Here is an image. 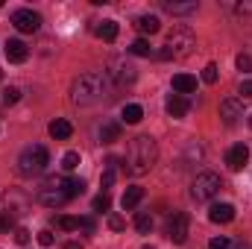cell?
<instances>
[{
  "label": "cell",
  "instance_id": "cell-40",
  "mask_svg": "<svg viewBox=\"0 0 252 249\" xmlns=\"http://www.w3.org/2000/svg\"><path fill=\"white\" fill-rule=\"evenodd\" d=\"M250 126H252V115H250Z\"/></svg>",
  "mask_w": 252,
  "mask_h": 249
},
{
  "label": "cell",
  "instance_id": "cell-36",
  "mask_svg": "<svg viewBox=\"0 0 252 249\" xmlns=\"http://www.w3.org/2000/svg\"><path fill=\"white\" fill-rule=\"evenodd\" d=\"M53 241H56V238H53V232H50V229L38 232V244H41V247H53Z\"/></svg>",
  "mask_w": 252,
  "mask_h": 249
},
{
  "label": "cell",
  "instance_id": "cell-13",
  "mask_svg": "<svg viewBox=\"0 0 252 249\" xmlns=\"http://www.w3.org/2000/svg\"><path fill=\"white\" fill-rule=\"evenodd\" d=\"M164 109H167V115L173 118V121H179V118H185L190 109L188 97H179V94H170L167 97V103H164Z\"/></svg>",
  "mask_w": 252,
  "mask_h": 249
},
{
  "label": "cell",
  "instance_id": "cell-4",
  "mask_svg": "<svg viewBox=\"0 0 252 249\" xmlns=\"http://www.w3.org/2000/svg\"><path fill=\"white\" fill-rule=\"evenodd\" d=\"M47 164H50V153L41 144H32L18 156V173L21 176H38V173H44Z\"/></svg>",
  "mask_w": 252,
  "mask_h": 249
},
{
  "label": "cell",
  "instance_id": "cell-12",
  "mask_svg": "<svg viewBox=\"0 0 252 249\" xmlns=\"http://www.w3.org/2000/svg\"><path fill=\"white\" fill-rule=\"evenodd\" d=\"M208 220H211V223H232V220H235V205H229V202H214V205L208 208Z\"/></svg>",
  "mask_w": 252,
  "mask_h": 249
},
{
  "label": "cell",
  "instance_id": "cell-37",
  "mask_svg": "<svg viewBox=\"0 0 252 249\" xmlns=\"http://www.w3.org/2000/svg\"><path fill=\"white\" fill-rule=\"evenodd\" d=\"M79 229H82V232H88V235H94V229H97V226H94V220H91V217H79Z\"/></svg>",
  "mask_w": 252,
  "mask_h": 249
},
{
  "label": "cell",
  "instance_id": "cell-29",
  "mask_svg": "<svg viewBox=\"0 0 252 249\" xmlns=\"http://www.w3.org/2000/svg\"><path fill=\"white\" fill-rule=\"evenodd\" d=\"M217 76H220V73H217V64H214V62L202 67V82H205V85H214V82H217Z\"/></svg>",
  "mask_w": 252,
  "mask_h": 249
},
{
  "label": "cell",
  "instance_id": "cell-18",
  "mask_svg": "<svg viewBox=\"0 0 252 249\" xmlns=\"http://www.w3.org/2000/svg\"><path fill=\"white\" fill-rule=\"evenodd\" d=\"M118 164H121V158H109L106 161V170H103V176H100V185H103V193L109 190V187L115 185V176H118Z\"/></svg>",
  "mask_w": 252,
  "mask_h": 249
},
{
  "label": "cell",
  "instance_id": "cell-24",
  "mask_svg": "<svg viewBox=\"0 0 252 249\" xmlns=\"http://www.w3.org/2000/svg\"><path fill=\"white\" fill-rule=\"evenodd\" d=\"M97 35H100L103 41H115V38H118V24H115V21H103V24L97 27Z\"/></svg>",
  "mask_w": 252,
  "mask_h": 249
},
{
  "label": "cell",
  "instance_id": "cell-35",
  "mask_svg": "<svg viewBox=\"0 0 252 249\" xmlns=\"http://www.w3.org/2000/svg\"><path fill=\"white\" fill-rule=\"evenodd\" d=\"M30 238H32V235H30V229H15V241H18L21 247H27V244H30Z\"/></svg>",
  "mask_w": 252,
  "mask_h": 249
},
{
  "label": "cell",
  "instance_id": "cell-27",
  "mask_svg": "<svg viewBox=\"0 0 252 249\" xmlns=\"http://www.w3.org/2000/svg\"><path fill=\"white\" fill-rule=\"evenodd\" d=\"M91 208H94L97 214H106V211L112 208V199H109V193H100V196H94V202H91Z\"/></svg>",
  "mask_w": 252,
  "mask_h": 249
},
{
  "label": "cell",
  "instance_id": "cell-42",
  "mask_svg": "<svg viewBox=\"0 0 252 249\" xmlns=\"http://www.w3.org/2000/svg\"><path fill=\"white\" fill-rule=\"evenodd\" d=\"M0 6H3V3H0Z\"/></svg>",
  "mask_w": 252,
  "mask_h": 249
},
{
  "label": "cell",
  "instance_id": "cell-25",
  "mask_svg": "<svg viewBox=\"0 0 252 249\" xmlns=\"http://www.w3.org/2000/svg\"><path fill=\"white\" fill-rule=\"evenodd\" d=\"M135 229H138V235H150L153 232V217L147 211H138L135 214Z\"/></svg>",
  "mask_w": 252,
  "mask_h": 249
},
{
  "label": "cell",
  "instance_id": "cell-38",
  "mask_svg": "<svg viewBox=\"0 0 252 249\" xmlns=\"http://www.w3.org/2000/svg\"><path fill=\"white\" fill-rule=\"evenodd\" d=\"M124 226H126V223L121 220V217H118V214H112V217H109V229H115V232H121Z\"/></svg>",
  "mask_w": 252,
  "mask_h": 249
},
{
  "label": "cell",
  "instance_id": "cell-11",
  "mask_svg": "<svg viewBox=\"0 0 252 249\" xmlns=\"http://www.w3.org/2000/svg\"><path fill=\"white\" fill-rule=\"evenodd\" d=\"M247 161H250V147H247V144L229 147V153H226V167H229V170H241Z\"/></svg>",
  "mask_w": 252,
  "mask_h": 249
},
{
  "label": "cell",
  "instance_id": "cell-1",
  "mask_svg": "<svg viewBox=\"0 0 252 249\" xmlns=\"http://www.w3.org/2000/svg\"><path fill=\"white\" fill-rule=\"evenodd\" d=\"M156 158H158V147H156V138L150 135H138L129 141V150H126V173L129 176H147L153 167H156Z\"/></svg>",
  "mask_w": 252,
  "mask_h": 249
},
{
  "label": "cell",
  "instance_id": "cell-39",
  "mask_svg": "<svg viewBox=\"0 0 252 249\" xmlns=\"http://www.w3.org/2000/svg\"><path fill=\"white\" fill-rule=\"evenodd\" d=\"M64 249H82V244H76V241H67V244H64Z\"/></svg>",
  "mask_w": 252,
  "mask_h": 249
},
{
  "label": "cell",
  "instance_id": "cell-21",
  "mask_svg": "<svg viewBox=\"0 0 252 249\" xmlns=\"http://www.w3.org/2000/svg\"><path fill=\"white\" fill-rule=\"evenodd\" d=\"M161 6H164L170 15H190V12H196L199 3H196V0H190V3H167V0H164Z\"/></svg>",
  "mask_w": 252,
  "mask_h": 249
},
{
  "label": "cell",
  "instance_id": "cell-19",
  "mask_svg": "<svg viewBox=\"0 0 252 249\" xmlns=\"http://www.w3.org/2000/svg\"><path fill=\"white\" fill-rule=\"evenodd\" d=\"M144 199V187H126V193H124V199H121V205H124V211H135L138 208V202Z\"/></svg>",
  "mask_w": 252,
  "mask_h": 249
},
{
  "label": "cell",
  "instance_id": "cell-14",
  "mask_svg": "<svg viewBox=\"0 0 252 249\" xmlns=\"http://www.w3.org/2000/svg\"><path fill=\"white\" fill-rule=\"evenodd\" d=\"M135 30H138L141 35H153V32L161 30V21H158L156 15H138V18H135Z\"/></svg>",
  "mask_w": 252,
  "mask_h": 249
},
{
  "label": "cell",
  "instance_id": "cell-2",
  "mask_svg": "<svg viewBox=\"0 0 252 249\" xmlns=\"http://www.w3.org/2000/svg\"><path fill=\"white\" fill-rule=\"evenodd\" d=\"M109 94V76L106 73H97V70H88V73H79L70 85V100L76 106H91L97 100H103Z\"/></svg>",
  "mask_w": 252,
  "mask_h": 249
},
{
  "label": "cell",
  "instance_id": "cell-33",
  "mask_svg": "<svg viewBox=\"0 0 252 249\" xmlns=\"http://www.w3.org/2000/svg\"><path fill=\"white\" fill-rule=\"evenodd\" d=\"M238 94H241V100H252V79H244V82H241Z\"/></svg>",
  "mask_w": 252,
  "mask_h": 249
},
{
  "label": "cell",
  "instance_id": "cell-3",
  "mask_svg": "<svg viewBox=\"0 0 252 249\" xmlns=\"http://www.w3.org/2000/svg\"><path fill=\"white\" fill-rule=\"evenodd\" d=\"M193 47H196V35L190 32V27L176 24V27L167 32V44H164V50H158L156 56H158V59H185V56L193 53Z\"/></svg>",
  "mask_w": 252,
  "mask_h": 249
},
{
  "label": "cell",
  "instance_id": "cell-20",
  "mask_svg": "<svg viewBox=\"0 0 252 249\" xmlns=\"http://www.w3.org/2000/svg\"><path fill=\"white\" fill-rule=\"evenodd\" d=\"M118 138H121V124L109 121V124L100 126V141H103V144H112V141H118Z\"/></svg>",
  "mask_w": 252,
  "mask_h": 249
},
{
  "label": "cell",
  "instance_id": "cell-6",
  "mask_svg": "<svg viewBox=\"0 0 252 249\" xmlns=\"http://www.w3.org/2000/svg\"><path fill=\"white\" fill-rule=\"evenodd\" d=\"M188 232H190V217L185 211H173L164 223V235L173 241V244H185L188 241Z\"/></svg>",
  "mask_w": 252,
  "mask_h": 249
},
{
  "label": "cell",
  "instance_id": "cell-8",
  "mask_svg": "<svg viewBox=\"0 0 252 249\" xmlns=\"http://www.w3.org/2000/svg\"><path fill=\"white\" fill-rule=\"evenodd\" d=\"M106 76H109V82H115V85H126V82H135V67L126 62V59H112L109 62V70H103Z\"/></svg>",
  "mask_w": 252,
  "mask_h": 249
},
{
  "label": "cell",
  "instance_id": "cell-15",
  "mask_svg": "<svg viewBox=\"0 0 252 249\" xmlns=\"http://www.w3.org/2000/svg\"><path fill=\"white\" fill-rule=\"evenodd\" d=\"M173 91H176L179 97L193 94V91H196V76H190V73H176V76H173Z\"/></svg>",
  "mask_w": 252,
  "mask_h": 249
},
{
  "label": "cell",
  "instance_id": "cell-28",
  "mask_svg": "<svg viewBox=\"0 0 252 249\" xmlns=\"http://www.w3.org/2000/svg\"><path fill=\"white\" fill-rule=\"evenodd\" d=\"M208 249H238V244L220 235V238H211V241H208Z\"/></svg>",
  "mask_w": 252,
  "mask_h": 249
},
{
  "label": "cell",
  "instance_id": "cell-23",
  "mask_svg": "<svg viewBox=\"0 0 252 249\" xmlns=\"http://www.w3.org/2000/svg\"><path fill=\"white\" fill-rule=\"evenodd\" d=\"M141 118H144V109L138 106V103H129V106H124V124H141Z\"/></svg>",
  "mask_w": 252,
  "mask_h": 249
},
{
  "label": "cell",
  "instance_id": "cell-5",
  "mask_svg": "<svg viewBox=\"0 0 252 249\" xmlns=\"http://www.w3.org/2000/svg\"><path fill=\"white\" fill-rule=\"evenodd\" d=\"M220 176L217 173H211V170H205V173H196V179L190 182V199H196V202H211L217 193H220Z\"/></svg>",
  "mask_w": 252,
  "mask_h": 249
},
{
  "label": "cell",
  "instance_id": "cell-10",
  "mask_svg": "<svg viewBox=\"0 0 252 249\" xmlns=\"http://www.w3.org/2000/svg\"><path fill=\"white\" fill-rule=\"evenodd\" d=\"M3 53H6V59L12 64H21L27 62V56H30V47L21 41V38H9L6 44H3Z\"/></svg>",
  "mask_w": 252,
  "mask_h": 249
},
{
  "label": "cell",
  "instance_id": "cell-26",
  "mask_svg": "<svg viewBox=\"0 0 252 249\" xmlns=\"http://www.w3.org/2000/svg\"><path fill=\"white\" fill-rule=\"evenodd\" d=\"M56 226H59L62 232H76V229H79V217H67V214H62V217H56Z\"/></svg>",
  "mask_w": 252,
  "mask_h": 249
},
{
  "label": "cell",
  "instance_id": "cell-34",
  "mask_svg": "<svg viewBox=\"0 0 252 249\" xmlns=\"http://www.w3.org/2000/svg\"><path fill=\"white\" fill-rule=\"evenodd\" d=\"M238 70L250 73V70H252V56H247V53H241V56H238Z\"/></svg>",
  "mask_w": 252,
  "mask_h": 249
},
{
  "label": "cell",
  "instance_id": "cell-32",
  "mask_svg": "<svg viewBox=\"0 0 252 249\" xmlns=\"http://www.w3.org/2000/svg\"><path fill=\"white\" fill-rule=\"evenodd\" d=\"M79 164V153H64V158H62V167L64 170H73Z\"/></svg>",
  "mask_w": 252,
  "mask_h": 249
},
{
  "label": "cell",
  "instance_id": "cell-7",
  "mask_svg": "<svg viewBox=\"0 0 252 249\" xmlns=\"http://www.w3.org/2000/svg\"><path fill=\"white\" fill-rule=\"evenodd\" d=\"M12 27H15L18 32L32 35V32L41 30V15L32 12V9H15V12H12Z\"/></svg>",
  "mask_w": 252,
  "mask_h": 249
},
{
  "label": "cell",
  "instance_id": "cell-22",
  "mask_svg": "<svg viewBox=\"0 0 252 249\" xmlns=\"http://www.w3.org/2000/svg\"><path fill=\"white\" fill-rule=\"evenodd\" d=\"M129 53H132V56H153V44H150V38H135V41L129 44Z\"/></svg>",
  "mask_w": 252,
  "mask_h": 249
},
{
  "label": "cell",
  "instance_id": "cell-9",
  "mask_svg": "<svg viewBox=\"0 0 252 249\" xmlns=\"http://www.w3.org/2000/svg\"><path fill=\"white\" fill-rule=\"evenodd\" d=\"M220 118L226 126H235L241 118H244V100L241 97H226L220 103Z\"/></svg>",
  "mask_w": 252,
  "mask_h": 249
},
{
  "label": "cell",
  "instance_id": "cell-41",
  "mask_svg": "<svg viewBox=\"0 0 252 249\" xmlns=\"http://www.w3.org/2000/svg\"><path fill=\"white\" fill-rule=\"evenodd\" d=\"M0 79H3V73H0Z\"/></svg>",
  "mask_w": 252,
  "mask_h": 249
},
{
  "label": "cell",
  "instance_id": "cell-17",
  "mask_svg": "<svg viewBox=\"0 0 252 249\" xmlns=\"http://www.w3.org/2000/svg\"><path fill=\"white\" fill-rule=\"evenodd\" d=\"M70 135H73V126H70V121L56 118V121L50 124V138H53V141H67Z\"/></svg>",
  "mask_w": 252,
  "mask_h": 249
},
{
  "label": "cell",
  "instance_id": "cell-31",
  "mask_svg": "<svg viewBox=\"0 0 252 249\" xmlns=\"http://www.w3.org/2000/svg\"><path fill=\"white\" fill-rule=\"evenodd\" d=\"M18 100H21V91H18V88H6V91H3V103H6V106H15Z\"/></svg>",
  "mask_w": 252,
  "mask_h": 249
},
{
  "label": "cell",
  "instance_id": "cell-30",
  "mask_svg": "<svg viewBox=\"0 0 252 249\" xmlns=\"http://www.w3.org/2000/svg\"><path fill=\"white\" fill-rule=\"evenodd\" d=\"M9 229H15V217L9 211H0V232L9 235Z\"/></svg>",
  "mask_w": 252,
  "mask_h": 249
},
{
  "label": "cell",
  "instance_id": "cell-16",
  "mask_svg": "<svg viewBox=\"0 0 252 249\" xmlns=\"http://www.w3.org/2000/svg\"><path fill=\"white\" fill-rule=\"evenodd\" d=\"M59 190L64 193V199H73V196H79V193L85 190V182H82V179L67 176V179H59Z\"/></svg>",
  "mask_w": 252,
  "mask_h": 249
}]
</instances>
